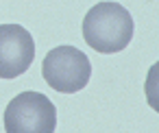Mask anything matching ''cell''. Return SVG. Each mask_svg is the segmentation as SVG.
<instances>
[{
  "instance_id": "obj_1",
  "label": "cell",
  "mask_w": 159,
  "mask_h": 133,
  "mask_svg": "<svg viewBox=\"0 0 159 133\" xmlns=\"http://www.w3.org/2000/svg\"><path fill=\"white\" fill-rule=\"evenodd\" d=\"M133 18L118 2H98L83 18V39L100 55L124 50L133 39Z\"/></svg>"
},
{
  "instance_id": "obj_2",
  "label": "cell",
  "mask_w": 159,
  "mask_h": 133,
  "mask_svg": "<svg viewBox=\"0 0 159 133\" xmlns=\"http://www.w3.org/2000/svg\"><path fill=\"white\" fill-rule=\"evenodd\" d=\"M57 109L42 92H22L9 100L5 109L7 133H55Z\"/></svg>"
},
{
  "instance_id": "obj_3",
  "label": "cell",
  "mask_w": 159,
  "mask_h": 133,
  "mask_svg": "<svg viewBox=\"0 0 159 133\" xmlns=\"http://www.w3.org/2000/svg\"><path fill=\"white\" fill-rule=\"evenodd\" d=\"M42 74L52 89L61 94H74L87 85L92 76V63L83 50L74 46H57L44 57Z\"/></svg>"
},
{
  "instance_id": "obj_4",
  "label": "cell",
  "mask_w": 159,
  "mask_h": 133,
  "mask_svg": "<svg viewBox=\"0 0 159 133\" xmlns=\"http://www.w3.org/2000/svg\"><path fill=\"white\" fill-rule=\"evenodd\" d=\"M35 59V39L20 24H0V79L24 74Z\"/></svg>"
},
{
  "instance_id": "obj_5",
  "label": "cell",
  "mask_w": 159,
  "mask_h": 133,
  "mask_svg": "<svg viewBox=\"0 0 159 133\" xmlns=\"http://www.w3.org/2000/svg\"><path fill=\"white\" fill-rule=\"evenodd\" d=\"M144 94H146V103L148 107H152L159 113V61L150 66L148 74H146V83H144Z\"/></svg>"
}]
</instances>
